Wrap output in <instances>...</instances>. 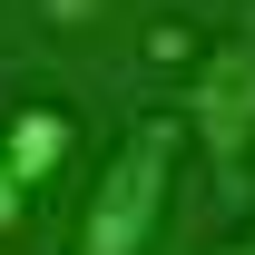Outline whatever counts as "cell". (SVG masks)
<instances>
[{
  "label": "cell",
  "instance_id": "cell-4",
  "mask_svg": "<svg viewBox=\"0 0 255 255\" xmlns=\"http://www.w3.org/2000/svg\"><path fill=\"white\" fill-rule=\"evenodd\" d=\"M20 206H30V177H20V167H10V147H0V236L20 226Z\"/></svg>",
  "mask_w": 255,
  "mask_h": 255
},
{
  "label": "cell",
  "instance_id": "cell-3",
  "mask_svg": "<svg viewBox=\"0 0 255 255\" xmlns=\"http://www.w3.org/2000/svg\"><path fill=\"white\" fill-rule=\"evenodd\" d=\"M69 137H79V128H69V108H20V118L0 128V147H10V167H20L30 187L69 167Z\"/></svg>",
  "mask_w": 255,
  "mask_h": 255
},
{
  "label": "cell",
  "instance_id": "cell-5",
  "mask_svg": "<svg viewBox=\"0 0 255 255\" xmlns=\"http://www.w3.org/2000/svg\"><path fill=\"white\" fill-rule=\"evenodd\" d=\"M216 255H255V236H236V246H216Z\"/></svg>",
  "mask_w": 255,
  "mask_h": 255
},
{
  "label": "cell",
  "instance_id": "cell-2",
  "mask_svg": "<svg viewBox=\"0 0 255 255\" xmlns=\"http://www.w3.org/2000/svg\"><path fill=\"white\" fill-rule=\"evenodd\" d=\"M187 128L206 167H216L226 196H246V167H255V30H226L187 79Z\"/></svg>",
  "mask_w": 255,
  "mask_h": 255
},
{
  "label": "cell",
  "instance_id": "cell-1",
  "mask_svg": "<svg viewBox=\"0 0 255 255\" xmlns=\"http://www.w3.org/2000/svg\"><path fill=\"white\" fill-rule=\"evenodd\" d=\"M167 177H177V128L167 118L128 128V147L98 167V187H89V216H79V246L69 255H147V236L167 216Z\"/></svg>",
  "mask_w": 255,
  "mask_h": 255
}]
</instances>
